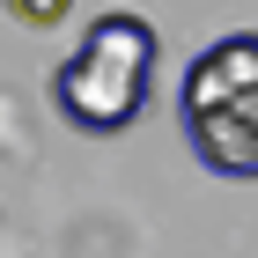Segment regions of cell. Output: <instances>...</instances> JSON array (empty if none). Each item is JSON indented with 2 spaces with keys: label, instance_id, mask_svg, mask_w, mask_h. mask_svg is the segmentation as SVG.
<instances>
[{
  "label": "cell",
  "instance_id": "1",
  "mask_svg": "<svg viewBox=\"0 0 258 258\" xmlns=\"http://www.w3.org/2000/svg\"><path fill=\"white\" fill-rule=\"evenodd\" d=\"M148 89H155V22L125 15V8L96 15L81 30V44L59 59V74H52L59 118L74 133H96V140L125 133L148 111Z\"/></svg>",
  "mask_w": 258,
  "mask_h": 258
},
{
  "label": "cell",
  "instance_id": "2",
  "mask_svg": "<svg viewBox=\"0 0 258 258\" xmlns=\"http://www.w3.org/2000/svg\"><path fill=\"white\" fill-rule=\"evenodd\" d=\"M177 118L207 170L258 177V30H229L184 67Z\"/></svg>",
  "mask_w": 258,
  "mask_h": 258
},
{
  "label": "cell",
  "instance_id": "3",
  "mask_svg": "<svg viewBox=\"0 0 258 258\" xmlns=\"http://www.w3.org/2000/svg\"><path fill=\"white\" fill-rule=\"evenodd\" d=\"M8 15H15V22H30V30H52V22H67V15H74V0H8Z\"/></svg>",
  "mask_w": 258,
  "mask_h": 258
}]
</instances>
